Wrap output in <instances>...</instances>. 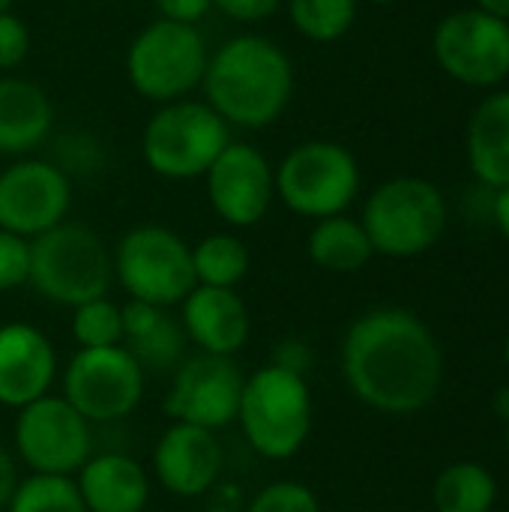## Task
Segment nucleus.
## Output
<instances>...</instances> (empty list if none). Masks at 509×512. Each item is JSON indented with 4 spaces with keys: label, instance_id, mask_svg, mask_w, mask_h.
I'll return each mask as SVG.
<instances>
[{
    "label": "nucleus",
    "instance_id": "nucleus-1",
    "mask_svg": "<svg viewBox=\"0 0 509 512\" xmlns=\"http://www.w3.org/2000/svg\"><path fill=\"white\" fill-rule=\"evenodd\" d=\"M351 393L384 414L423 411L441 390L444 357L432 330L408 309L360 315L342 345Z\"/></svg>",
    "mask_w": 509,
    "mask_h": 512
},
{
    "label": "nucleus",
    "instance_id": "nucleus-2",
    "mask_svg": "<svg viewBox=\"0 0 509 512\" xmlns=\"http://www.w3.org/2000/svg\"><path fill=\"white\" fill-rule=\"evenodd\" d=\"M207 105L234 126H270L288 105L294 90V69L288 54L255 33L225 42L204 72Z\"/></svg>",
    "mask_w": 509,
    "mask_h": 512
},
{
    "label": "nucleus",
    "instance_id": "nucleus-3",
    "mask_svg": "<svg viewBox=\"0 0 509 512\" xmlns=\"http://www.w3.org/2000/svg\"><path fill=\"white\" fill-rule=\"evenodd\" d=\"M237 420L264 459L294 456L312 432V393L303 372L282 363L258 369L243 384Z\"/></svg>",
    "mask_w": 509,
    "mask_h": 512
},
{
    "label": "nucleus",
    "instance_id": "nucleus-4",
    "mask_svg": "<svg viewBox=\"0 0 509 512\" xmlns=\"http://www.w3.org/2000/svg\"><path fill=\"white\" fill-rule=\"evenodd\" d=\"M114 276L102 240L78 222H60L30 240V285L51 303L81 306L105 297Z\"/></svg>",
    "mask_w": 509,
    "mask_h": 512
},
{
    "label": "nucleus",
    "instance_id": "nucleus-5",
    "mask_svg": "<svg viewBox=\"0 0 509 512\" xmlns=\"http://www.w3.org/2000/svg\"><path fill=\"white\" fill-rule=\"evenodd\" d=\"M363 228L378 255L414 258L441 240L447 228V201L441 189L423 177H396L369 195Z\"/></svg>",
    "mask_w": 509,
    "mask_h": 512
},
{
    "label": "nucleus",
    "instance_id": "nucleus-6",
    "mask_svg": "<svg viewBox=\"0 0 509 512\" xmlns=\"http://www.w3.org/2000/svg\"><path fill=\"white\" fill-rule=\"evenodd\" d=\"M207 45L195 24L153 21L129 45L126 69L132 87L153 102H177L192 93L207 72Z\"/></svg>",
    "mask_w": 509,
    "mask_h": 512
},
{
    "label": "nucleus",
    "instance_id": "nucleus-7",
    "mask_svg": "<svg viewBox=\"0 0 509 512\" xmlns=\"http://www.w3.org/2000/svg\"><path fill=\"white\" fill-rule=\"evenodd\" d=\"M228 144V123L210 105L189 99L168 102L144 129V159L168 180H192L207 174Z\"/></svg>",
    "mask_w": 509,
    "mask_h": 512
},
{
    "label": "nucleus",
    "instance_id": "nucleus-8",
    "mask_svg": "<svg viewBox=\"0 0 509 512\" xmlns=\"http://www.w3.org/2000/svg\"><path fill=\"white\" fill-rule=\"evenodd\" d=\"M273 177L279 198L297 216L309 219L345 213L360 192L357 159L333 141H306L294 147Z\"/></svg>",
    "mask_w": 509,
    "mask_h": 512
},
{
    "label": "nucleus",
    "instance_id": "nucleus-9",
    "mask_svg": "<svg viewBox=\"0 0 509 512\" xmlns=\"http://www.w3.org/2000/svg\"><path fill=\"white\" fill-rule=\"evenodd\" d=\"M114 273L132 300L162 309L183 303L198 285L192 249L162 225L132 228L117 246Z\"/></svg>",
    "mask_w": 509,
    "mask_h": 512
},
{
    "label": "nucleus",
    "instance_id": "nucleus-10",
    "mask_svg": "<svg viewBox=\"0 0 509 512\" xmlns=\"http://www.w3.org/2000/svg\"><path fill=\"white\" fill-rule=\"evenodd\" d=\"M144 393V369L135 357L114 348H81L63 375V399L87 423H114L135 411Z\"/></svg>",
    "mask_w": 509,
    "mask_h": 512
},
{
    "label": "nucleus",
    "instance_id": "nucleus-11",
    "mask_svg": "<svg viewBox=\"0 0 509 512\" xmlns=\"http://www.w3.org/2000/svg\"><path fill=\"white\" fill-rule=\"evenodd\" d=\"M15 447L33 474L69 477L90 459L93 435L90 423L63 396H42L21 408Z\"/></svg>",
    "mask_w": 509,
    "mask_h": 512
},
{
    "label": "nucleus",
    "instance_id": "nucleus-12",
    "mask_svg": "<svg viewBox=\"0 0 509 512\" xmlns=\"http://www.w3.org/2000/svg\"><path fill=\"white\" fill-rule=\"evenodd\" d=\"M441 69L468 87H495L509 75V21L483 9L450 12L435 30Z\"/></svg>",
    "mask_w": 509,
    "mask_h": 512
},
{
    "label": "nucleus",
    "instance_id": "nucleus-13",
    "mask_svg": "<svg viewBox=\"0 0 509 512\" xmlns=\"http://www.w3.org/2000/svg\"><path fill=\"white\" fill-rule=\"evenodd\" d=\"M243 384L246 378L231 357H192L177 369L165 411L177 423L201 426L210 432L225 429L240 414Z\"/></svg>",
    "mask_w": 509,
    "mask_h": 512
},
{
    "label": "nucleus",
    "instance_id": "nucleus-14",
    "mask_svg": "<svg viewBox=\"0 0 509 512\" xmlns=\"http://www.w3.org/2000/svg\"><path fill=\"white\" fill-rule=\"evenodd\" d=\"M72 201L69 180L60 168L27 159L0 174V228L18 237H39L66 219Z\"/></svg>",
    "mask_w": 509,
    "mask_h": 512
},
{
    "label": "nucleus",
    "instance_id": "nucleus-15",
    "mask_svg": "<svg viewBox=\"0 0 509 512\" xmlns=\"http://www.w3.org/2000/svg\"><path fill=\"white\" fill-rule=\"evenodd\" d=\"M204 177L207 198L228 225L249 228L267 216L276 177L264 153L252 144H228Z\"/></svg>",
    "mask_w": 509,
    "mask_h": 512
},
{
    "label": "nucleus",
    "instance_id": "nucleus-16",
    "mask_svg": "<svg viewBox=\"0 0 509 512\" xmlns=\"http://www.w3.org/2000/svg\"><path fill=\"white\" fill-rule=\"evenodd\" d=\"M153 468L171 495L198 498L210 492L222 474V447L210 429L174 423L156 444Z\"/></svg>",
    "mask_w": 509,
    "mask_h": 512
},
{
    "label": "nucleus",
    "instance_id": "nucleus-17",
    "mask_svg": "<svg viewBox=\"0 0 509 512\" xmlns=\"http://www.w3.org/2000/svg\"><path fill=\"white\" fill-rule=\"evenodd\" d=\"M57 372L51 342L30 324L0 327V405L24 408L48 396Z\"/></svg>",
    "mask_w": 509,
    "mask_h": 512
},
{
    "label": "nucleus",
    "instance_id": "nucleus-18",
    "mask_svg": "<svg viewBox=\"0 0 509 512\" xmlns=\"http://www.w3.org/2000/svg\"><path fill=\"white\" fill-rule=\"evenodd\" d=\"M183 333L213 357H234L249 339V309L234 288L195 285L183 300Z\"/></svg>",
    "mask_w": 509,
    "mask_h": 512
},
{
    "label": "nucleus",
    "instance_id": "nucleus-19",
    "mask_svg": "<svg viewBox=\"0 0 509 512\" xmlns=\"http://www.w3.org/2000/svg\"><path fill=\"white\" fill-rule=\"evenodd\" d=\"M75 486L87 512H141L150 498L144 468L123 453L90 456Z\"/></svg>",
    "mask_w": 509,
    "mask_h": 512
},
{
    "label": "nucleus",
    "instance_id": "nucleus-20",
    "mask_svg": "<svg viewBox=\"0 0 509 512\" xmlns=\"http://www.w3.org/2000/svg\"><path fill=\"white\" fill-rule=\"evenodd\" d=\"M120 312H123L126 351L135 357V363L144 372H165L177 366L186 345V333L177 321L168 318L162 306L129 300Z\"/></svg>",
    "mask_w": 509,
    "mask_h": 512
},
{
    "label": "nucleus",
    "instance_id": "nucleus-21",
    "mask_svg": "<svg viewBox=\"0 0 509 512\" xmlns=\"http://www.w3.org/2000/svg\"><path fill=\"white\" fill-rule=\"evenodd\" d=\"M54 108L45 90L27 78H0V153H27L45 141Z\"/></svg>",
    "mask_w": 509,
    "mask_h": 512
},
{
    "label": "nucleus",
    "instance_id": "nucleus-22",
    "mask_svg": "<svg viewBox=\"0 0 509 512\" xmlns=\"http://www.w3.org/2000/svg\"><path fill=\"white\" fill-rule=\"evenodd\" d=\"M468 162L483 186H509V93H492L477 105L468 123Z\"/></svg>",
    "mask_w": 509,
    "mask_h": 512
},
{
    "label": "nucleus",
    "instance_id": "nucleus-23",
    "mask_svg": "<svg viewBox=\"0 0 509 512\" xmlns=\"http://www.w3.org/2000/svg\"><path fill=\"white\" fill-rule=\"evenodd\" d=\"M375 249L363 228V222H354L348 216H327L318 219V225L309 234V258L330 273H357L372 261Z\"/></svg>",
    "mask_w": 509,
    "mask_h": 512
},
{
    "label": "nucleus",
    "instance_id": "nucleus-24",
    "mask_svg": "<svg viewBox=\"0 0 509 512\" xmlns=\"http://www.w3.org/2000/svg\"><path fill=\"white\" fill-rule=\"evenodd\" d=\"M432 501L438 512H492L498 483L489 468L477 462H456L438 474Z\"/></svg>",
    "mask_w": 509,
    "mask_h": 512
},
{
    "label": "nucleus",
    "instance_id": "nucleus-25",
    "mask_svg": "<svg viewBox=\"0 0 509 512\" xmlns=\"http://www.w3.org/2000/svg\"><path fill=\"white\" fill-rule=\"evenodd\" d=\"M192 267L198 285L234 288L249 270V249L231 234H210L192 249Z\"/></svg>",
    "mask_w": 509,
    "mask_h": 512
},
{
    "label": "nucleus",
    "instance_id": "nucleus-26",
    "mask_svg": "<svg viewBox=\"0 0 509 512\" xmlns=\"http://www.w3.org/2000/svg\"><path fill=\"white\" fill-rule=\"evenodd\" d=\"M9 512H87L75 480L33 474L15 486L9 498Z\"/></svg>",
    "mask_w": 509,
    "mask_h": 512
},
{
    "label": "nucleus",
    "instance_id": "nucleus-27",
    "mask_svg": "<svg viewBox=\"0 0 509 512\" xmlns=\"http://www.w3.org/2000/svg\"><path fill=\"white\" fill-rule=\"evenodd\" d=\"M357 0H291L294 27L312 42H333L351 30Z\"/></svg>",
    "mask_w": 509,
    "mask_h": 512
},
{
    "label": "nucleus",
    "instance_id": "nucleus-28",
    "mask_svg": "<svg viewBox=\"0 0 509 512\" xmlns=\"http://www.w3.org/2000/svg\"><path fill=\"white\" fill-rule=\"evenodd\" d=\"M72 333L81 348H114L123 342V312L105 297L81 303L75 306Z\"/></svg>",
    "mask_w": 509,
    "mask_h": 512
},
{
    "label": "nucleus",
    "instance_id": "nucleus-29",
    "mask_svg": "<svg viewBox=\"0 0 509 512\" xmlns=\"http://www.w3.org/2000/svg\"><path fill=\"white\" fill-rule=\"evenodd\" d=\"M249 512H321L318 498L303 486V483H273L267 486L255 501Z\"/></svg>",
    "mask_w": 509,
    "mask_h": 512
},
{
    "label": "nucleus",
    "instance_id": "nucleus-30",
    "mask_svg": "<svg viewBox=\"0 0 509 512\" xmlns=\"http://www.w3.org/2000/svg\"><path fill=\"white\" fill-rule=\"evenodd\" d=\"M30 279V243L0 228V291H12Z\"/></svg>",
    "mask_w": 509,
    "mask_h": 512
},
{
    "label": "nucleus",
    "instance_id": "nucleus-31",
    "mask_svg": "<svg viewBox=\"0 0 509 512\" xmlns=\"http://www.w3.org/2000/svg\"><path fill=\"white\" fill-rule=\"evenodd\" d=\"M30 51V33L12 12H0V69H15Z\"/></svg>",
    "mask_w": 509,
    "mask_h": 512
},
{
    "label": "nucleus",
    "instance_id": "nucleus-32",
    "mask_svg": "<svg viewBox=\"0 0 509 512\" xmlns=\"http://www.w3.org/2000/svg\"><path fill=\"white\" fill-rule=\"evenodd\" d=\"M234 21H261L276 12L279 0H213Z\"/></svg>",
    "mask_w": 509,
    "mask_h": 512
},
{
    "label": "nucleus",
    "instance_id": "nucleus-33",
    "mask_svg": "<svg viewBox=\"0 0 509 512\" xmlns=\"http://www.w3.org/2000/svg\"><path fill=\"white\" fill-rule=\"evenodd\" d=\"M162 18L168 21H180V24H195L198 18L207 15V9L213 6V0H156Z\"/></svg>",
    "mask_w": 509,
    "mask_h": 512
},
{
    "label": "nucleus",
    "instance_id": "nucleus-34",
    "mask_svg": "<svg viewBox=\"0 0 509 512\" xmlns=\"http://www.w3.org/2000/svg\"><path fill=\"white\" fill-rule=\"evenodd\" d=\"M18 480H15V465H12V456L0 447V510L9 504L12 492H15Z\"/></svg>",
    "mask_w": 509,
    "mask_h": 512
},
{
    "label": "nucleus",
    "instance_id": "nucleus-35",
    "mask_svg": "<svg viewBox=\"0 0 509 512\" xmlns=\"http://www.w3.org/2000/svg\"><path fill=\"white\" fill-rule=\"evenodd\" d=\"M492 213H495V225H498V231H501V234L509 240V186L498 189L495 204H492Z\"/></svg>",
    "mask_w": 509,
    "mask_h": 512
},
{
    "label": "nucleus",
    "instance_id": "nucleus-36",
    "mask_svg": "<svg viewBox=\"0 0 509 512\" xmlns=\"http://www.w3.org/2000/svg\"><path fill=\"white\" fill-rule=\"evenodd\" d=\"M477 9L495 15V18H504L509 21V0H477Z\"/></svg>",
    "mask_w": 509,
    "mask_h": 512
},
{
    "label": "nucleus",
    "instance_id": "nucleus-37",
    "mask_svg": "<svg viewBox=\"0 0 509 512\" xmlns=\"http://www.w3.org/2000/svg\"><path fill=\"white\" fill-rule=\"evenodd\" d=\"M495 411H498V417H504L509 423V387H501L495 393Z\"/></svg>",
    "mask_w": 509,
    "mask_h": 512
},
{
    "label": "nucleus",
    "instance_id": "nucleus-38",
    "mask_svg": "<svg viewBox=\"0 0 509 512\" xmlns=\"http://www.w3.org/2000/svg\"><path fill=\"white\" fill-rule=\"evenodd\" d=\"M12 3H15V0H0V12H9Z\"/></svg>",
    "mask_w": 509,
    "mask_h": 512
},
{
    "label": "nucleus",
    "instance_id": "nucleus-39",
    "mask_svg": "<svg viewBox=\"0 0 509 512\" xmlns=\"http://www.w3.org/2000/svg\"><path fill=\"white\" fill-rule=\"evenodd\" d=\"M504 360H507V366H509V336H507V345H504Z\"/></svg>",
    "mask_w": 509,
    "mask_h": 512
},
{
    "label": "nucleus",
    "instance_id": "nucleus-40",
    "mask_svg": "<svg viewBox=\"0 0 509 512\" xmlns=\"http://www.w3.org/2000/svg\"><path fill=\"white\" fill-rule=\"evenodd\" d=\"M372 3H396V0H372Z\"/></svg>",
    "mask_w": 509,
    "mask_h": 512
},
{
    "label": "nucleus",
    "instance_id": "nucleus-41",
    "mask_svg": "<svg viewBox=\"0 0 509 512\" xmlns=\"http://www.w3.org/2000/svg\"><path fill=\"white\" fill-rule=\"evenodd\" d=\"M507 456H509V423H507Z\"/></svg>",
    "mask_w": 509,
    "mask_h": 512
}]
</instances>
